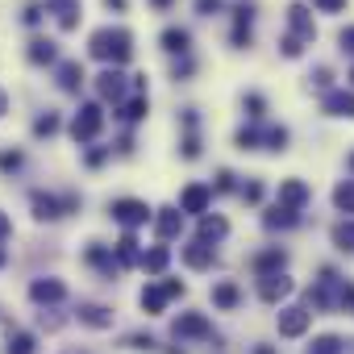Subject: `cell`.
<instances>
[{"label":"cell","instance_id":"cell-1","mask_svg":"<svg viewBox=\"0 0 354 354\" xmlns=\"http://www.w3.org/2000/svg\"><path fill=\"white\" fill-rule=\"evenodd\" d=\"M88 50H92V59L121 67V63L133 59V38H129V30H121V26H104V30H96V34L88 38Z\"/></svg>","mask_w":354,"mask_h":354},{"label":"cell","instance_id":"cell-2","mask_svg":"<svg viewBox=\"0 0 354 354\" xmlns=\"http://www.w3.org/2000/svg\"><path fill=\"white\" fill-rule=\"evenodd\" d=\"M104 129V109L100 104H80V113H75V121H71V138L75 142H92L96 133Z\"/></svg>","mask_w":354,"mask_h":354},{"label":"cell","instance_id":"cell-3","mask_svg":"<svg viewBox=\"0 0 354 354\" xmlns=\"http://www.w3.org/2000/svg\"><path fill=\"white\" fill-rule=\"evenodd\" d=\"M109 213H113V221H117V225H125V230H138V225L154 221V217H150V209H146L142 201H129V196H125V201H113V209H109Z\"/></svg>","mask_w":354,"mask_h":354},{"label":"cell","instance_id":"cell-4","mask_svg":"<svg viewBox=\"0 0 354 354\" xmlns=\"http://www.w3.org/2000/svg\"><path fill=\"white\" fill-rule=\"evenodd\" d=\"M308 321H313V313H308V308H300V304L279 308V337H300V333L308 329Z\"/></svg>","mask_w":354,"mask_h":354},{"label":"cell","instance_id":"cell-5","mask_svg":"<svg viewBox=\"0 0 354 354\" xmlns=\"http://www.w3.org/2000/svg\"><path fill=\"white\" fill-rule=\"evenodd\" d=\"M171 329H175V337H213V325L205 313H180Z\"/></svg>","mask_w":354,"mask_h":354},{"label":"cell","instance_id":"cell-6","mask_svg":"<svg viewBox=\"0 0 354 354\" xmlns=\"http://www.w3.org/2000/svg\"><path fill=\"white\" fill-rule=\"evenodd\" d=\"M63 296H67V283H63V279L42 275V279L30 283V300H34V304H59Z\"/></svg>","mask_w":354,"mask_h":354},{"label":"cell","instance_id":"cell-7","mask_svg":"<svg viewBox=\"0 0 354 354\" xmlns=\"http://www.w3.org/2000/svg\"><path fill=\"white\" fill-rule=\"evenodd\" d=\"M96 92H100L104 100L121 104V100H125V75H121L117 67H104V71L96 75Z\"/></svg>","mask_w":354,"mask_h":354},{"label":"cell","instance_id":"cell-8","mask_svg":"<svg viewBox=\"0 0 354 354\" xmlns=\"http://www.w3.org/2000/svg\"><path fill=\"white\" fill-rule=\"evenodd\" d=\"M46 13H55L59 30H75V26H80L84 5H80V0H46Z\"/></svg>","mask_w":354,"mask_h":354},{"label":"cell","instance_id":"cell-9","mask_svg":"<svg viewBox=\"0 0 354 354\" xmlns=\"http://www.w3.org/2000/svg\"><path fill=\"white\" fill-rule=\"evenodd\" d=\"M209 201H213V188H209V184H188L184 196H180V213H201V217H205Z\"/></svg>","mask_w":354,"mask_h":354},{"label":"cell","instance_id":"cell-10","mask_svg":"<svg viewBox=\"0 0 354 354\" xmlns=\"http://www.w3.org/2000/svg\"><path fill=\"white\" fill-rule=\"evenodd\" d=\"M30 205H34V217H38V221H59V217L67 213V201H59V196H50V192H34Z\"/></svg>","mask_w":354,"mask_h":354},{"label":"cell","instance_id":"cell-11","mask_svg":"<svg viewBox=\"0 0 354 354\" xmlns=\"http://www.w3.org/2000/svg\"><path fill=\"white\" fill-rule=\"evenodd\" d=\"M254 275L259 279H267V275H279L283 267H288V250H279V246H271V250H263V254H254Z\"/></svg>","mask_w":354,"mask_h":354},{"label":"cell","instance_id":"cell-12","mask_svg":"<svg viewBox=\"0 0 354 354\" xmlns=\"http://www.w3.org/2000/svg\"><path fill=\"white\" fill-rule=\"evenodd\" d=\"M184 263H188L192 271H209V267L217 263V250H213L209 242H201V238H196V242H188V246H184Z\"/></svg>","mask_w":354,"mask_h":354},{"label":"cell","instance_id":"cell-13","mask_svg":"<svg viewBox=\"0 0 354 354\" xmlns=\"http://www.w3.org/2000/svg\"><path fill=\"white\" fill-rule=\"evenodd\" d=\"M180 230H184V213L180 209H158L154 213V234L158 238H180Z\"/></svg>","mask_w":354,"mask_h":354},{"label":"cell","instance_id":"cell-14","mask_svg":"<svg viewBox=\"0 0 354 354\" xmlns=\"http://www.w3.org/2000/svg\"><path fill=\"white\" fill-rule=\"evenodd\" d=\"M304 201H308V184H304V180H283V184H279V205H283V209H296V213H300Z\"/></svg>","mask_w":354,"mask_h":354},{"label":"cell","instance_id":"cell-15","mask_svg":"<svg viewBox=\"0 0 354 354\" xmlns=\"http://www.w3.org/2000/svg\"><path fill=\"white\" fill-rule=\"evenodd\" d=\"M259 296H263L267 304H279L283 296H292V279H288L283 271H279V275H267V279L259 283Z\"/></svg>","mask_w":354,"mask_h":354},{"label":"cell","instance_id":"cell-16","mask_svg":"<svg viewBox=\"0 0 354 354\" xmlns=\"http://www.w3.org/2000/svg\"><path fill=\"white\" fill-rule=\"evenodd\" d=\"M158 42H162V50H167V55H180V59H184V55H188V46H192V34H188V30H180V26H167Z\"/></svg>","mask_w":354,"mask_h":354},{"label":"cell","instance_id":"cell-17","mask_svg":"<svg viewBox=\"0 0 354 354\" xmlns=\"http://www.w3.org/2000/svg\"><path fill=\"white\" fill-rule=\"evenodd\" d=\"M321 109L325 113H333V117H350L354 121V92H325V100H321Z\"/></svg>","mask_w":354,"mask_h":354},{"label":"cell","instance_id":"cell-18","mask_svg":"<svg viewBox=\"0 0 354 354\" xmlns=\"http://www.w3.org/2000/svg\"><path fill=\"white\" fill-rule=\"evenodd\" d=\"M288 21H292V30H296L300 42H313V38H317V26H313V17H308L304 5H292V9H288Z\"/></svg>","mask_w":354,"mask_h":354},{"label":"cell","instance_id":"cell-19","mask_svg":"<svg viewBox=\"0 0 354 354\" xmlns=\"http://www.w3.org/2000/svg\"><path fill=\"white\" fill-rule=\"evenodd\" d=\"M250 17H254L250 5H238L234 9V46H250Z\"/></svg>","mask_w":354,"mask_h":354},{"label":"cell","instance_id":"cell-20","mask_svg":"<svg viewBox=\"0 0 354 354\" xmlns=\"http://www.w3.org/2000/svg\"><path fill=\"white\" fill-rule=\"evenodd\" d=\"M59 88H63V92H80V88H84V67H80L75 59L59 63Z\"/></svg>","mask_w":354,"mask_h":354},{"label":"cell","instance_id":"cell-21","mask_svg":"<svg viewBox=\"0 0 354 354\" xmlns=\"http://www.w3.org/2000/svg\"><path fill=\"white\" fill-rule=\"evenodd\" d=\"M167 263H171V250H167V246H150V250L142 254V263H138V267H142L146 275H162V271H167Z\"/></svg>","mask_w":354,"mask_h":354},{"label":"cell","instance_id":"cell-22","mask_svg":"<svg viewBox=\"0 0 354 354\" xmlns=\"http://www.w3.org/2000/svg\"><path fill=\"white\" fill-rule=\"evenodd\" d=\"M238 300H242V288H238L234 279L213 283V304H217V308H238Z\"/></svg>","mask_w":354,"mask_h":354},{"label":"cell","instance_id":"cell-23","mask_svg":"<svg viewBox=\"0 0 354 354\" xmlns=\"http://www.w3.org/2000/svg\"><path fill=\"white\" fill-rule=\"evenodd\" d=\"M142 308L146 313H162L167 308V300H171V292H167V283H150V288H142Z\"/></svg>","mask_w":354,"mask_h":354},{"label":"cell","instance_id":"cell-24","mask_svg":"<svg viewBox=\"0 0 354 354\" xmlns=\"http://www.w3.org/2000/svg\"><path fill=\"white\" fill-rule=\"evenodd\" d=\"M225 234H230V221H225V217H217V213H213V217H209V213L201 217V242H221Z\"/></svg>","mask_w":354,"mask_h":354},{"label":"cell","instance_id":"cell-25","mask_svg":"<svg viewBox=\"0 0 354 354\" xmlns=\"http://www.w3.org/2000/svg\"><path fill=\"white\" fill-rule=\"evenodd\" d=\"M80 321L92 325V329H109L113 325V313L104 304H80Z\"/></svg>","mask_w":354,"mask_h":354},{"label":"cell","instance_id":"cell-26","mask_svg":"<svg viewBox=\"0 0 354 354\" xmlns=\"http://www.w3.org/2000/svg\"><path fill=\"white\" fill-rule=\"evenodd\" d=\"M296 221H300V213H296V209H283V205H275V209L263 217V225H267V230H292Z\"/></svg>","mask_w":354,"mask_h":354},{"label":"cell","instance_id":"cell-27","mask_svg":"<svg viewBox=\"0 0 354 354\" xmlns=\"http://www.w3.org/2000/svg\"><path fill=\"white\" fill-rule=\"evenodd\" d=\"M117 263H121V267H133V263H142V254H138V238H133L129 230H125V238L117 242Z\"/></svg>","mask_w":354,"mask_h":354},{"label":"cell","instance_id":"cell-28","mask_svg":"<svg viewBox=\"0 0 354 354\" xmlns=\"http://www.w3.org/2000/svg\"><path fill=\"white\" fill-rule=\"evenodd\" d=\"M333 205H337V213L354 217V180H342V184L333 188Z\"/></svg>","mask_w":354,"mask_h":354},{"label":"cell","instance_id":"cell-29","mask_svg":"<svg viewBox=\"0 0 354 354\" xmlns=\"http://www.w3.org/2000/svg\"><path fill=\"white\" fill-rule=\"evenodd\" d=\"M55 59H59V50H55L50 38H34L30 42V63H55Z\"/></svg>","mask_w":354,"mask_h":354},{"label":"cell","instance_id":"cell-30","mask_svg":"<svg viewBox=\"0 0 354 354\" xmlns=\"http://www.w3.org/2000/svg\"><path fill=\"white\" fill-rule=\"evenodd\" d=\"M88 263H92V267H100L104 275H117V267H121V263H117L104 246H88Z\"/></svg>","mask_w":354,"mask_h":354},{"label":"cell","instance_id":"cell-31","mask_svg":"<svg viewBox=\"0 0 354 354\" xmlns=\"http://www.w3.org/2000/svg\"><path fill=\"white\" fill-rule=\"evenodd\" d=\"M308 354H346V342H342L337 333H321V337L308 346Z\"/></svg>","mask_w":354,"mask_h":354},{"label":"cell","instance_id":"cell-32","mask_svg":"<svg viewBox=\"0 0 354 354\" xmlns=\"http://www.w3.org/2000/svg\"><path fill=\"white\" fill-rule=\"evenodd\" d=\"M9 354H34V333L13 329V333H9Z\"/></svg>","mask_w":354,"mask_h":354},{"label":"cell","instance_id":"cell-33","mask_svg":"<svg viewBox=\"0 0 354 354\" xmlns=\"http://www.w3.org/2000/svg\"><path fill=\"white\" fill-rule=\"evenodd\" d=\"M333 246L337 250H354V221H337L333 225Z\"/></svg>","mask_w":354,"mask_h":354},{"label":"cell","instance_id":"cell-34","mask_svg":"<svg viewBox=\"0 0 354 354\" xmlns=\"http://www.w3.org/2000/svg\"><path fill=\"white\" fill-rule=\"evenodd\" d=\"M34 133H38V138H50V133H59V113H42V117L34 121Z\"/></svg>","mask_w":354,"mask_h":354},{"label":"cell","instance_id":"cell-35","mask_svg":"<svg viewBox=\"0 0 354 354\" xmlns=\"http://www.w3.org/2000/svg\"><path fill=\"white\" fill-rule=\"evenodd\" d=\"M263 142H267L271 150H288V129H283V125H271V129H263Z\"/></svg>","mask_w":354,"mask_h":354},{"label":"cell","instance_id":"cell-36","mask_svg":"<svg viewBox=\"0 0 354 354\" xmlns=\"http://www.w3.org/2000/svg\"><path fill=\"white\" fill-rule=\"evenodd\" d=\"M121 117H125V121H142V117H146V96H133V100L121 109Z\"/></svg>","mask_w":354,"mask_h":354},{"label":"cell","instance_id":"cell-37","mask_svg":"<svg viewBox=\"0 0 354 354\" xmlns=\"http://www.w3.org/2000/svg\"><path fill=\"white\" fill-rule=\"evenodd\" d=\"M234 142H238V146H242V150H254V146H259V142H263V133H259V129H250V125H242V129H238V138H234Z\"/></svg>","mask_w":354,"mask_h":354},{"label":"cell","instance_id":"cell-38","mask_svg":"<svg viewBox=\"0 0 354 354\" xmlns=\"http://www.w3.org/2000/svg\"><path fill=\"white\" fill-rule=\"evenodd\" d=\"M21 167V154L17 150H0V171H17Z\"/></svg>","mask_w":354,"mask_h":354},{"label":"cell","instance_id":"cell-39","mask_svg":"<svg viewBox=\"0 0 354 354\" xmlns=\"http://www.w3.org/2000/svg\"><path fill=\"white\" fill-rule=\"evenodd\" d=\"M313 9H321V13H346V0H313Z\"/></svg>","mask_w":354,"mask_h":354},{"label":"cell","instance_id":"cell-40","mask_svg":"<svg viewBox=\"0 0 354 354\" xmlns=\"http://www.w3.org/2000/svg\"><path fill=\"white\" fill-rule=\"evenodd\" d=\"M242 201H246V205H259V201H263V184H246V188H242Z\"/></svg>","mask_w":354,"mask_h":354},{"label":"cell","instance_id":"cell-41","mask_svg":"<svg viewBox=\"0 0 354 354\" xmlns=\"http://www.w3.org/2000/svg\"><path fill=\"white\" fill-rule=\"evenodd\" d=\"M300 50H304V46H300V38H296V34H288V38H283V55H288V59H296Z\"/></svg>","mask_w":354,"mask_h":354},{"label":"cell","instance_id":"cell-42","mask_svg":"<svg viewBox=\"0 0 354 354\" xmlns=\"http://www.w3.org/2000/svg\"><path fill=\"white\" fill-rule=\"evenodd\" d=\"M246 109H250V117H263V109H267V104H263V96H259V92H250V96H246Z\"/></svg>","mask_w":354,"mask_h":354},{"label":"cell","instance_id":"cell-43","mask_svg":"<svg viewBox=\"0 0 354 354\" xmlns=\"http://www.w3.org/2000/svg\"><path fill=\"white\" fill-rule=\"evenodd\" d=\"M337 42H342V50H346V55H354V26H346V30L337 34Z\"/></svg>","mask_w":354,"mask_h":354},{"label":"cell","instance_id":"cell-44","mask_svg":"<svg viewBox=\"0 0 354 354\" xmlns=\"http://www.w3.org/2000/svg\"><path fill=\"white\" fill-rule=\"evenodd\" d=\"M125 346H133V350H150V346H154V337H142V333H133V337H125Z\"/></svg>","mask_w":354,"mask_h":354},{"label":"cell","instance_id":"cell-45","mask_svg":"<svg viewBox=\"0 0 354 354\" xmlns=\"http://www.w3.org/2000/svg\"><path fill=\"white\" fill-rule=\"evenodd\" d=\"M221 9V0H196V13H205V17H213Z\"/></svg>","mask_w":354,"mask_h":354},{"label":"cell","instance_id":"cell-46","mask_svg":"<svg viewBox=\"0 0 354 354\" xmlns=\"http://www.w3.org/2000/svg\"><path fill=\"white\" fill-rule=\"evenodd\" d=\"M234 188V175L230 171H217V192H230Z\"/></svg>","mask_w":354,"mask_h":354},{"label":"cell","instance_id":"cell-47","mask_svg":"<svg viewBox=\"0 0 354 354\" xmlns=\"http://www.w3.org/2000/svg\"><path fill=\"white\" fill-rule=\"evenodd\" d=\"M38 21H42V5H30L26 9V26H38Z\"/></svg>","mask_w":354,"mask_h":354},{"label":"cell","instance_id":"cell-48","mask_svg":"<svg viewBox=\"0 0 354 354\" xmlns=\"http://www.w3.org/2000/svg\"><path fill=\"white\" fill-rule=\"evenodd\" d=\"M104 158H109V150H100V146H96V150H88V167H100Z\"/></svg>","mask_w":354,"mask_h":354},{"label":"cell","instance_id":"cell-49","mask_svg":"<svg viewBox=\"0 0 354 354\" xmlns=\"http://www.w3.org/2000/svg\"><path fill=\"white\" fill-rule=\"evenodd\" d=\"M180 75H192V59H188V55L175 63V80H180Z\"/></svg>","mask_w":354,"mask_h":354},{"label":"cell","instance_id":"cell-50","mask_svg":"<svg viewBox=\"0 0 354 354\" xmlns=\"http://www.w3.org/2000/svg\"><path fill=\"white\" fill-rule=\"evenodd\" d=\"M313 84H317V88H325V92H329V71H325V67H317V75H313Z\"/></svg>","mask_w":354,"mask_h":354},{"label":"cell","instance_id":"cell-51","mask_svg":"<svg viewBox=\"0 0 354 354\" xmlns=\"http://www.w3.org/2000/svg\"><path fill=\"white\" fill-rule=\"evenodd\" d=\"M167 292H171V300H175V296H184V283H180V279H167Z\"/></svg>","mask_w":354,"mask_h":354},{"label":"cell","instance_id":"cell-52","mask_svg":"<svg viewBox=\"0 0 354 354\" xmlns=\"http://www.w3.org/2000/svg\"><path fill=\"white\" fill-rule=\"evenodd\" d=\"M9 230H13V221H9L5 213H0V238H9Z\"/></svg>","mask_w":354,"mask_h":354},{"label":"cell","instance_id":"cell-53","mask_svg":"<svg viewBox=\"0 0 354 354\" xmlns=\"http://www.w3.org/2000/svg\"><path fill=\"white\" fill-rule=\"evenodd\" d=\"M150 5H154V9H171V5H175V0H150Z\"/></svg>","mask_w":354,"mask_h":354},{"label":"cell","instance_id":"cell-54","mask_svg":"<svg viewBox=\"0 0 354 354\" xmlns=\"http://www.w3.org/2000/svg\"><path fill=\"white\" fill-rule=\"evenodd\" d=\"M5 113H9V96H5V92H0V117H5Z\"/></svg>","mask_w":354,"mask_h":354},{"label":"cell","instance_id":"cell-55","mask_svg":"<svg viewBox=\"0 0 354 354\" xmlns=\"http://www.w3.org/2000/svg\"><path fill=\"white\" fill-rule=\"evenodd\" d=\"M104 5H109V9H117V13H121V9H125V0H104Z\"/></svg>","mask_w":354,"mask_h":354},{"label":"cell","instance_id":"cell-56","mask_svg":"<svg viewBox=\"0 0 354 354\" xmlns=\"http://www.w3.org/2000/svg\"><path fill=\"white\" fill-rule=\"evenodd\" d=\"M254 354H275V350H271V346H259V350H254Z\"/></svg>","mask_w":354,"mask_h":354},{"label":"cell","instance_id":"cell-57","mask_svg":"<svg viewBox=\"0 0 354 354\" xmlns=\"http://www.w3.org/2000/svg\"><path fill=\"white\" fill-rule=\"evenodd\" d=\"M5 259H9V254H5V246H0V267H5Z\"/></svg>","mask_w":354,"mask_h":354},{"label":"cell","instance_id":"cell-58","mask_svg":"<svg viewBox=\"0 0 354 354\" xmlns=\"http://www.w3.org/2000/svg\"><path fill=\"white\" fill-rule=\"evenodd\" d=\"M350 167H354V154H350Z\"/></svg>","mask_w":354,"mask_h":354},{"label":"cell","instance_id":"cell-59","mask_svg":"<svg viewBox=\"0 0 354 354\" xmlns=\"http://www.w3.org/2000/svg\"><path fill=\"white\" fill-rule=\"evenodd\" d=\"M350 84H354V71H350Z\"/></svg>","mask_w":354,"mask_h":354},{"label":"cell","instance_id":"cell-60","mask_svg":"<svg viewBox=\"0 0 354 354\" xmlns=\"http://www.w3.org/2000/svg\"><path fill=\"white\" fill-rule=\"evenodd\" d=\"M350 313H354V304H350Z\"/></svg>","mask_w":354,"mask_h":354}]
</instances>
